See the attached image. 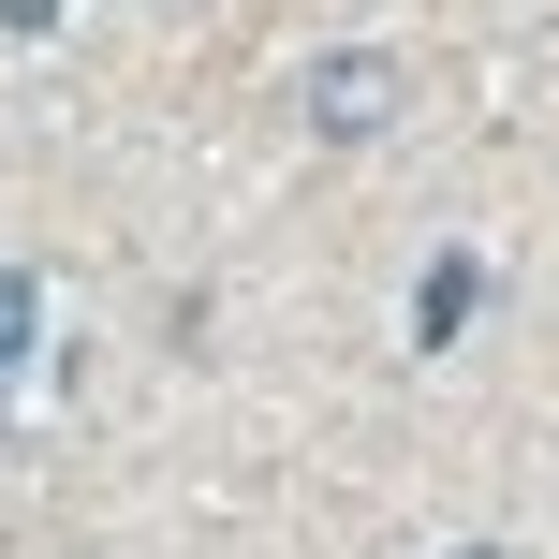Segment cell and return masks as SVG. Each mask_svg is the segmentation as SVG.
<instances>
[{
	"label": "cell",
	"mask_w": 559,
	"mask_h": 559,
	"mask_svg": "<svg viewBox=\"0 0 559 559\" xmlns=\"http://www.w3.org/2000/svg\"><path fill=\"white\" fill-rule=\"evenodd\" d=\"M397 88H413V74H397L383 45H338V59H309V133H338V147H354V133H383V118H397Z\"/></svg>",
	"instance_id": "obj_1"
},
{
	"label": "cell",
	"mask_w": 559,
	"mask_h": 559,
	"mask_svg": "<svg viewBox=\"0 0 559 559\" xmlns=\"http://www.w3.org/2000/svg\"><path fill=\"white\" fill-rule=\"evenodd\" d=\"M29 338H45V295H29V265H0V368H29Z\"/></svg>",
	"instance_id": "obj_3"
},
{
	"label": "cell",
	"mask_w": 559,
	"mask_h": 559,
	"mask_svg": "<svg viewBox=\"0 0 559 559\" xmlns=\"http://www.w3.org/2000/svg\"><path fill=\"white\" fill-rule=\"evenodd\" d=\"M413 309H427L413 338H427V354H442V338H456V324H472V309H486V265H472V251H442V265H427V295H413Z\"/></svg>",
	"instance_id": "obj_2"
},
{
	"label": "cell",
	"mask_w": 559,
	"mask_h": 559,
	"mask_svg": "<svg viewBox=\"0 0 559 559\" xmlns=\"http://www.w3.org/2000/svg\"><path fill=\"white\" fill-rule=\"evenodd\" d=\"M0 29H59V0H0Z\"/></svg>",
	"instance_id": "obj_4"
},
{
	"label": "cell",
	"mask_w": 559,
	"mask_h": 559,
	"mask_svg": "<svg viewBox=\"0 0 559 559\" xmlns=\"http://www.w3.org/2000/svg\"><path fill=\"white\" fill-rule=\"evenodd\" d=\"M472 559H486V545H472Z\"/></svg>",
	"instance_id": "obj_5"
}]
</instances>
